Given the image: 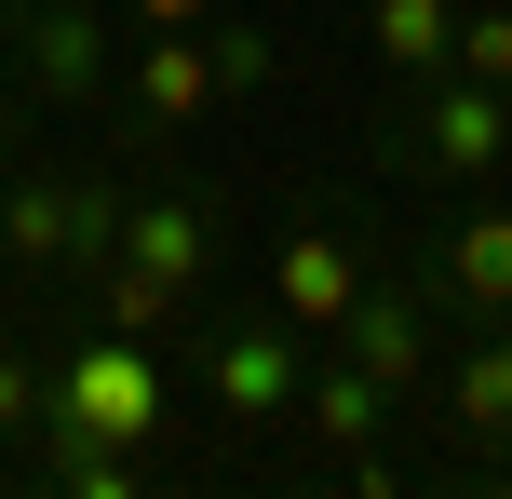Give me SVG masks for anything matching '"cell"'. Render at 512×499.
<instances>
[{
	"label": "cell",
	"instance_id": "4",
	"mask_svg": "<svg viewBox=\"0 0 512 499\" xmlns=\"http://www.w3.org/2000/svg\"><path fill=\"white\" fill-rule=\"evenodd\" d=\"M122 270H149L176 311L216 297V203L203 189H122Z\"/></svg>",
	"mask_w": 512,
	"mask_h": 499
},
{
	"label": "cell",
	"instance_id": "3",
	"mask_svg": "<svg viewBox=\"0 0 512 499\" xmlns=\"http://www.w3.org/2000/svg\"><path fill=\"white\" fill-rule=\"evenodd\" d=\"M54 432H95V446H149V432H162L149 338H81L68 365H54Z\"/></svg>",
	"mask_w": 512,
	"mask_h": 499
},
{
	"label": "cell",
	"instance_id": "17",
	"mask_svg": "<svg viewBox=\"0 0 512 499\" xmlns=\"http://www.w3.org/2000/svg\"><path fill=\"white\" fill-rule=\"evenodd\" d=\"M54 419V378L41 365H14V351H0V432H41Z\"/></svg>",
	"mask_w": 512,
	"mask_h": 499
},
{
	"label": "cell",
	"instance_id": "2",
	"mask_svg": "<svg viewBox=\"0 0 512 499\" xmlns=\"http://www.w3.org/2000/svg\"><path fill=\"white\" fill-rule=\"evenodd\" d=\"M391 162H405V176H432V189H486L499 162H512V95H499V81H472V68H432V81H405Z\"/></svg>",
	"mask_w": 512,
	"mask_h": 499
},
{
	"label": "cell",
	"instance_id": "10",
	"mask_svg": "<svg viewBox=\"0 0 512 499\" xmlns=\"http://www.w3.org/2000/svg\"><path fill=\"white\" fill-rule=\"evenodd\" d=\"M364 297V257L337 230H283V257H270V311L283 324H310V338H337V311Z\"/></svg>",
	"mask_w": 512,
	"mask_h": 499
},
{
	"label": "cell",
	"instance_id": "16",
	"mask_svg": "<svg viewBox=\"0 0 512 499\" xmlns=\"http://www.w3.org/2000/svg\"><path fill=\"white\" fill-rule=\"evenodd\" d=\"M445 68H472V81H499V95H512V0L459 14V54H445Z\"/></svg>",
	"mask_w": 512,
	"mask_h": 499
},
{
	"label": "cell",
	"instance_id": "20",
	"mask_svg": "<svg viewBox=\"0 0 512 499\" xmlns=\"http://www.w3.org/2000/svg\"><path fill=\"white\" fill-rule=\"evenodd\" d=\"M0 149H14V95H0Z\"/></svg>",
	"mask_w": 512,
	"mask_h": 499
},
{
	"label": "cell",
	"instance_id": "19",
	"mask_svg": "<svg viewBox=\"0 0 512 499\" xmlns=\"http://www.w3.org/2000/svg\"><path fill=\"white\" fill-rule=\"evenodd\" d=\"M135 27H216V0H122Z\"/></svg>",
	"mask_w": 512,
	"mask_h": 499
},
{
	"label": "cell",
	"instance_id": "1",
	"mask_svg": "<svg viewBox=\"0 0 512 499\" xmlns=\"http://www.w3.org/2000/svg\"><path fill=\"white\" fill-rule=\"evenodd\" d=\"M0 257L54 270V284H95V270L122 257V176H81V162L14 176V189H0Z\"/></svg>",
	"mask_w": 512,
	"mask_h": 499
},
{
	"label": "cell",
	"instance_id": "5",
	"mask_svg": "<svg viewBox=\"0 0 512 499\" xmlns=\"http://www.w3.org/2000/svg\"><path fill=\"white\" fill-rule=\"evenodd\" d=\"M203 378H216V405H230V419H297L310 324H283V311H243V324H216V338H203Z\"/></svg>",
	"mask_w": 512,
	"mask_h": 499
},
{
	"label": "cell",
	"instance_id": "18",
	"mask_svg": "<svg viewBox=\"0 0 512 499\" xmlns=\"http://www.w3.org/2000/svg\"><path fill=\"white\" fill-rule=\"evenodd\" d=\"M203 41H216V81H230V95H256V81H270V41H256V27H230V14H216Z\"/></svg>",
	"mask_w": 512,
	"mask_h": 499
},
{
	"label": "cell",
	"instance_id": "14",
	"mask_svg": "<svg viewBox=\"0 0 512 499\" xmlns=\"http://www.w3.org/2000/svg\"><path fill=\"white\" fill-rule=\"evenodd\" d=\"M54 486H68V499H135V446H95V432H54Z\"/></svg>",
	"mask_w": 512,
	"mask_h": 499
},
{
	"label": "cell",
	"instance_id": "21",
	"mask_svg": "<svg viewBox=\"0 0 512 499\" xmlns=\"http://www.w3.org/2000/svg\"><path fill=\"white\" fill-rule=\"evenodd\" d=\"M0 27H14V0H0Z\"/></svg>",
	"mask_w": 512,
	"mask_h": 499
},
{
	"label": "cell",
	"instance_id": "8",
	"mask_svg": "<svg viewBox=\"0 0 512 499\" xmlns=\"http://www.w3.org/2000/svg\"><path fill=\"white\" fill-rule=\"evenodd\" d=\"M14 54H27V81H41V95H68V108H95L108 68H122L95 0H14Z\"/></svg>",
	"mask_w": 512,
	"mask_h": 499
},
{
	"label": "cell",
	"instance_id": "13",
	"mask_svg": "<svg viewBox=\"0 0 512 499\" xmlns=\"http://www.w3.org/2000/svg\"><path fill=\"white\" fill-rule=\"evenodd\" d=\"M445 419H459V432H486V446L512 432V324H486V338L459 351V378H445Z\"/></svg>",
	"mask_w": 512,
	"mask_h": 499
},
{
	"label": "cell",
	"instance_id": "9",
	"mask_svg": "<svg viewBox=\"0 0 512 499\" xmlns=\"http://www.w3.org/2000/svg\"><path fill=\"white\" fill-rule=\"evenodd\" d=\"M216 95H230V81H216V41H203V27H135V54H122V108H135V122L176 135V122H203Z\"/></svg>",
	"mask_w": 512,
	"mask_h": 499
},
{
	"label": "cell",
	"instance_id": "15",
	"mask_svg": "<svg viewBox=\"0 0 512 499\" xmlns=\"http://www.w3.org/2000/svg\"><path fill=\"white\" fill-rule=\"evenodd\" d=\"M95 297H108V338H162V324H176V297H162L149 270H122V257L95 270Z\"/></svg>",
	"mask_w": 512,
	"mask_h": 499
},
{
	"label": "cell",
	"instance_id": "11",
	"mask_svg": "<svg viewBox=\"0 0 512 499\" xmlns=\"http://www.w3.org/2000/svg\"><path fill=\"white\" fill-rule=\"evenodd\" d=\"M364 54H378L391 81H432L445 54H459V0H364Z\"/></svg>",
	"mask_w": 512,
	"mask_h": 499
},
{
	"label": "cell",
	"instance_id": "6",
	"mask_svg": "<svg viewBox=\"0 0 512 499\" xmlns=\"http://www.w3.org/2000/svg\"><path fill=\"white\" fill-rule=\"evenodd\" d=\"M337 351H351L391 405H432V297L418 284H364L351 311H337Z\"/></svg>",
	"mask_w": 512,
	"mask_h": 499
},
{
	"label": "cell",
	"instance_id": "12",
	"mask_svg": "<svg viewBox=\"0 0 512 499\" xmlns=\"http://www.w3.org/2000/svg\"><path fill=\"white\" fill-rule=\"evenodd\" d=\"M297 405L324 419V459H364V446L391 432V392L351 365V351H337V365H310V378H297Z\"/></svg>",
	"mask_w": 512,
	"mask_h": 499
},
{
	"label": "cell",
	"instance_id": "7",
	"mask_svg": "<svg viewBox=\"0 0 512 499\" xmlns=\"http://www.w3.org/2000/svg\"><path fill=\"white\" fill-rule=\"evenodd\" d=\"M418 297L459 324H512V203H472L459 230L418 257Z\"/></svg>",
	"mask_w": 512,
	"mask_h": 499
}]
</instances>
